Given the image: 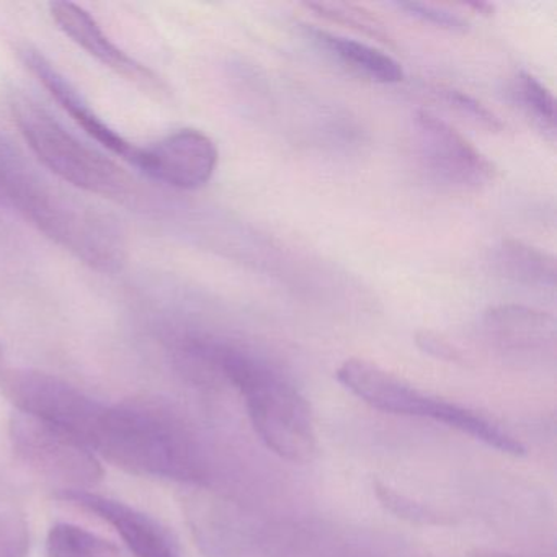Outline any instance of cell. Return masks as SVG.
Returning <instances> with one entry per match:
<instances>
[{
  "label": "cell",
  "mask_w": 557,
  "mask_h": 557,
  "mask_svg": "<svg viewBox=\"0 0 557 557\" xmlns=\"http://www.w3.org/2000/svg\"><path fill=\"white\" fill-rule=\"evenodd\" d=\"M182 367L226 381L246 404L263 445L285 461L308 465L318 455L311 407L298 387L265 358L218 338L188 335L175 345Z\"/></svg>",
  "instance_id": "obj_1"
},
{
  "label": "cell",
  "mask_w": 557,
  "mask_h": 557,
  "mask_svg": "<svg viewBox=\"0 0 557 557\" xmlns=\"http://www.w3.org/2000/svg\"><path fill=\"white\" fill-rule=\"evenodd\" d=\"M90 449L125 471L207 485L210 462L191 426L162 404L107 406Z\"/></svg>",
  "instance_id": "obj_2"
},
{
  "label": "cell",
  "mask_w": 557,
  "mask_h": 557,
  "mask_svg": "<svg viewBox=\"0 0 557 557\" xmlns=\"http://www.w3.org/2000/svg\"><path fill=\"white\" fill-rule=\"evenodd\" d=\"M337 380L345 389L381 412L433 420L505 455L523 456L527 453L523 443L494 420L469 407L423 393L380 364L350 358L338 367Z\"/></svg>",
  "instance_id": "obj_3"
},
{
  "label": "cell",
  "mask_w": 557,
  "mask_h": 557,
  "mask_svg": "<svg viewBox=\"0 0 557 557\" xmlns=\"http://www.w3.org/2000/svg\"><path fill=\"white\" fill-rule=\"evenodd\" d=\"M15 125L38 161L77 190L110 200H133L136 185L116 162L84 143L58 122L50 110L17 94L11 102Z\"/></svg>",
  "instance_id": "obj_4"
},
{
  "label": "cell",
  "mask_w": 557,
  "mask_h": 557,
  "mask_svg": "<svg viewBox=\"0 0 557 557\" xmlns=\"http://www.w3.org/2000/svg\"><path fill=\"white\" fill-rule=\"evenodd\" d=\"M9 438L25 465L63 488L89 491L102 481V465L92 449L60 426L15 412L9 422Z\"/></svg>",
  "instance_id": "obj_5"
},
{
  "label": "cell",
  "mask_w": 557,
  "mask_h": 557,
  "mask_svg": "<svg viewBox=\"0 0 557 557\" xmlns=\"http://www.w3.org/2000/svg\"><path fill=\"white\" fill-rule=\"evenodd\" d=\"M0 389L17 412L60 426L87 446L107 407L61 377L27 368L0 374Z\"/></svg>",
  "instance_id": "obj_6"
},
{
  "label": "cell",
  "mask_w": 557,
  "mask_h": 557,
  "mask_svg": "<svg viewBox=\"0 0 557 557\" xmlns=\"http://www.w3.org/2000/svg\"><path fill=\"white\" fill-rule=\"evenodd\" d=\"M413 139L420 162L440 184L456 190H478L494 181V164L461 133L433 113H416Z\"/></svg>",
  "instance_id": "obj_7"
},
{
  "label": "cell",
  "mask_w": 557,
  "mask_h": 557,
  "mask_svg": "<svg viewBox=\"0 0 557 557\" xmlns=\"http://www.w3.org/2000/svg\"><path fill=\"white\" fill-rule=\"evenodd\" d=\"M216 165L213 139L198 129L187 128L141 148L135 168L169 187L197 190L211 181Z\"/></svg>",
  "instance_id": "obj_8"
},
{
  "label": "cell",
  "mask_w": 557,
  "mask_h": 557,
  "mask_svg": "<svg viewBox=\"0 0 557 557\" xmlns=\"http://www.w3.org/2000/svg\"><path fill=\"white\" fill-rule=\"evenodd\" d=\"M57 498L87 513L96 515L115 528L136 557H181L177 540L172 536L171 531L135 507L96 492L71 488H61Z\"/></svg>",
  "instance_id": "obj_9"
},
{
  "label": "cell",
  "mask_w": 557,
  "mask_h": 557,
  "mask_svg": "<svg viewBox=\"0 0 557 557\" xmlns=\"http://www.w3.org/2000/svg\"><path fill=\"white\" fill-rule=\"evenodd\" d=\"M18 57H21L25 67L37 77L38 83L44 84L48 94L60 103L61 109L70 113L71 119L90 138L96 139L107 151L119 156L128 164L136 165L141 148L133 145L125 136L120 135L115 128H112L87 102L86 97L73 86L70 79H66V76L41 51L30 47V45H24V47L18 48Z\"/></svg>",
  "instance_id": "obj_10"
},
{
  "label": "cell",
  "mask_w": 557,
  "mask_h": 557,
  "mask_svg": "<svg viewBox=\"0 0 557 557\" xmlns=\"http://www.w3.org/2000/svg\"><path fill=\"white\" fill-rule=\"evenodd\" d=\"M50 12L58 28L102 66L109 67L141 89H161V84L152 71L116 47L89 12L73 2H53L50 4Z\"/></svg>",
  "instance_id": "obj_11"
},
{
  "label": "cell",
  "mask_w": 557,
  "mask_h": 557,
  "mask_svg": "<svg viewBox=\"0 0 557 557\" xmlns=\"http://www.w3.org/2000/svg\"><path fill=\"white\" fill-rule=\"evenodd\" d=\"M488 341L511 354L553 350L556 321L553 315L524 306L507 305L488 309L484 315Z\"/></svg>",
  "instance_id": "obj_12"
},
{
  "label": "cell",
  "mask_w": 557,
  "mask_h": 557,
  "mask_svg": "<svg viewBox=\"0 0 557 557\" xmlns=\"http://www.w3.org/2000/svg\"><path fill=\"white\" fill-rule=\"evenodd\" d=\"M305 34L315 47L360 76L380 84H399L404 81L403 66L393 57L371 45L309 25H305Z\"/></svg>",
  "instance_id": "obj_13"
},
{
  "label": "cell",
  "mask_w": 557,
  "mask_h": 557,
  "mask_svg": "<svg viewBox=\"0 0 557 557\" xmlns=\"http://www.w3.org/2000/svg\"><path fill=\"white\" fill-rule=\"evenodd\" d=\"M492 259L498 275L515 285L541 292L556 288V262L543 250L520 240L505 239L495 247Z\"/></svg>",
  "instance_id": "obj_14"
},
{
  "label": "cell",
  "mask_w": 557,
  "mask_h": 557,
  "mask_svg": "<svg viewBox=\"0 0 557 557\" xmlns=\"http://www.w3.org/2000/svg\"><path fill=\"white\" fill-rule=\"evenodd\" d=\"M47 557H122L119 547L84 528L58 523L47 537Z\"/></svg>",
  "instance_id": "obj_15"
},
{
  "label": "cell",
  "mask_w": 557,
  "mask_h": 557,
  "mask_svg": "<svg viewBox=\"0 0 557 557\" xmlns=\"http://www.w3.org/2000/svg\"><path fill=\"white\" fill-rule=\"evenodd\" d=\"M517 106L524 115L541 129L544 135L554 139L556 136V100L550 90L530 73H520L511 87Z\"/></svg>",
  "instance_id": "obj_16"
},
{
  "label": "cell",
  "mask_w": 557,
  "mask_h": 557,
  "mask_svg": "<svg viewBox=\"0 0 557 557\" xmlns=\"http://www.w3.org/2000/svg\"><path fill=\"white\" fill-rule=\"evenodd\" d=\"M373 491L377 502L400 520L409 521L412 524H422V527H442V524L449 523V518L436 511L435 508L413 500L409 495L397 492L396 488L389 487L383 482H374Z\"/></svg>",
  "instance_id": "obj_17"
},
{
  "label": "cell",
  "mask_w": 557,
  "mask_h": 557,
  "mask_svg": "<svg viewBox=\"0 0 557 557\" xmlns=\"http://www.w3.org/2000/svg\"><path fill=\"white\" fill-rule=\"evenodd\" d=\"M308 8L327 21L347 25V27L363 32L377 40L387 41L389 38L387 32L384 30V25L376 17L370 15V12L363 11L357 5L338 4V2L335 4L334 2H312V4H308Z\"/></svg>",
  "instance_id": "obj_18"
},
{
  "label": "cell",
  "mask_w": 557,
  "mask_h": 557,
  "mask_svg": "<svg viewBox=\"0 0 557 557\" xmlns=\"http://www.w3.org/2000/svg\"><path fill=\"white\" fill-rule=\"evenodd\" d=\"M433 90L443 103L455 110L462 119H468L469 122L475 123L487 132L498 133L504 129L500 119L474 97L468 96L462 90L451 89V87H435Z\"/></svg>",
  "instance_id": "obj_19"
},
{
  "label": "cell",
  "mask_w": 557,
  "mask_h": 557,
  "mask_svg": "<svg viewBox=\"0 0 557 557\" xmlns=\"http://www.w3.org/2000/svg\"><path fill=\"white\" fill-rule=\"evenodd\" d=\"M30 530L17 513H0V557H28Z\"/></svg>",
  "instance_id": "obj_20"
},
{
  "label": "cell",
  "mask_w": 557,
  "mask_h": 557,
  "mask_svg": "<svg viewBox=\"0 0 557 557\" xmlns=\"http://www.w3.org/2000/svg\"><path fill=\"white\" fill-rule=\"evenodd\" d=\"M396 5L409 17L417 18L423 24L435 25L442 30L455 32V34H465L469 30V22L466 18L455 12L446 11V9L422 4V2H399Z\"/></svg>",
  "instance_id": "obj_21"
},
{
  "label": "cell",
  "mask_w": 557,
  "mask_h": 557,
  "mask_svg": "<svg viewBox=\"0 0 557 557\" xmlns=\"http://www.w3.org/2000/svg\"><path fill=\"white\" fill-rule=\"evenodd\" d=\"M416 342L420 350L425 351L430 357L443 361H453V363L461 361V354L440 335L432 334V332H419L416 335Z\"/></svg>",
  "instance_id": "obj_22"
},
{
  "label": "cell",
  "mask_w": 557,
  "mask_h": 557,
  "mask_svg": "<svg viewBox=\"0 0 557 557\" xmlns=\"http://www.w3.org/2000/svg\"><path fill=\"white\" fill-rule=\"evenodd\" d=\"M471 557H515L511 554L502 553V550L495 549H475L471 554Z\"/></svg>",
  "instance_id": "obj_23"
},
{
  "label": "cell",
  "mask_w": 557,
  "mask_h": 557,
  "mask_svg": "<svg viewBox=\"0 0 557 557\" xmlns=\"http://www.w3.org/2000/svg\"><path fill=\"white\" fill-rule=\"evenodd\" d=\"M2 358H4V348L0 345V363H2Z\"/></svg>",
  "instance_id": "obj_24"
}]
</instances>
